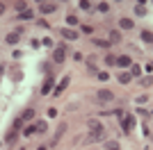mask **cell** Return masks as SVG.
<instances>
[{
  "instance_id": "1",
  "label": "cell",
  "mask_w": 153,
  "mask_h": 150,
  "mask_svg": "<svg viewBox=\"0 0 153 150\" xmlns=\"http://www.w3.org/2000/svg\"><path fill=\"white\" fill-rule=\"evenodd\" d=\"M96 100H98V102H110V100H114V93L108 91V89H101L98 96H96Z\"/></svg>"
},
{
  "instance_id": "2",
  "label": "cell",
  "mask_w": 153,
  "mask_h": 150,
  "mask_svg": "<svg viewBox=\"0 0 153 150\" xmlns=\"http://www.w3.org/2000/svg\"><path fill=\"white\" fill-rule=\"evenodd\" d=\"M53 84H55V77H53V75H48V77H46V82H44V87H41V93H51V89H53Z\"/></svg>"
},
{
  "instance_id": "3",
  "label": "cell",
  "mask_w": 153,
  "mask_h": 150,
  "mask_svg": "<svg viewBox=\"0 0 153 150\" xmlns=\"http://www.w3.org/2000/svg\"><path fill=\"white\" fill-rule=\"evenodd\" d=\"M103 137H105V130H103L101 125H98V127H96V130H94V132L89 134V141H101Z\"/></svg>"
},
{
  "instance_id": "4",
  "label": "cell",
  "mask_w": 153,
  "mask_h": 150,
  "mask_svg": "<svg viewBox=\"0 0 153 150\" xmlns=\"http://www.w3.org/2000/svg\"><path fill=\"white\" fill-rule=\"evenodd\" d=\"M133 125H135V118H133V116H123V118H121V127H123V132H128L130 127H133Z\"/></svg>"
},
{
  "instance_id": "5",
  "label": "cell",
  "mask_w": 153,
  "mask_h": 150,
  "mask_svg": "<svg viewBox=\"0 0 153 150\" xmlns=\"http://www.w3.org/2000/svg\"><path fill=\"white\" fill-rule=\"evenodd\" d=\"M64 55H66V48H64V46L55 48V62H57V64H62V62H64Z\"/></svg>"
},
{
  "instance_id": "6",
  "label": "cell",
  "mask_w": 153,
  "mask_h": 150,
  "mask_svg": "<svg viewBox=\"0 0 153 150\" xmlns=\"http://www.w3.org/2000/svg\"><path fill=\"white\" fill-rule=\"evenodd\" d=\"M66 87H69V77H64V80L59 82L57 87H55V93H53V96H62V91H64Z\"/></svg>"
},
{
  "instance_id": "7",
  "label": "cell",
  "mask_w": 153,
  "mask_h": 150,
  "mask_svg": "<svg viewBox=\"0 0 153 150\" xmlns=\"http://www.w3.org/2000/svg\"><path fill=\"white\" fill-rule=\"evenodd\" d=\"M62 37H64V39H71V41H76V39H78V32L69 30V27H64V30H62Z\"/></svg>"
},
{
  "instance_id": "8",
  "label": "cell",
  "mask_w": 153,
  "mask_h": 150,
  "mask_svg": "<svg viewBox=\"0 0 153 150\" xmlns=\"http://www.w3.org/2000/svg\"><path fill=\"white\" fill-rule=\"evenodd\" d=\"M114 64H117V66H130L133 62H130V57H117Z\"/></svg>"
},
{
  "instance_id": "9",
  "label": "cell",
  "mask_w": 153,
  "mask_h": 150,
  "mask_svg": "<svg viewBox=\"0 0 153 150\" xmlns=\"http://www.w3.org/2000/svg\"><path fill=\"white\" fill-rule=\"evenodd\" d=\"M19 37H21V30H19V32H12V34H7V43H19Z\"/></svg>"
},
{
  "instance_id": "10",
  "label": "cell",
  "mask_w": 153,
  "mask_h": 150,
  "mask_svg": "<svg viewBox=\"0 0 153 150\" xmlns=\"http://www.w3.org/2000/svg\"><path fill=\"white\" fill-rule=\"evenodd\" d=\"M34 132H39V134H44V132H46V123H44V121H37V125H34Z\"/></svg>"
},
{
  "instance_id": "11",
  "label": "cell",
  "mask_w": 153,
  "mask_h": 150,
  "mask_svg": "<svg viewBox=\"0 0 153 150\" xmlns=\"http://www.w3.org/2000/svg\"><path fill=\"white\" fill-rule=\"evenodd\" d=\"M41 12H44V14H53V12H55V5H48V2H44V5H41Z\"/></svg>"
},
{
  "instance_id": "12",
  "label": "cell",
  "mask_w": 153,
  "mask_h": 150,
  "mask_svg": "<svg viewBox=\"0 0 153 150\" xmlns=\"http://www.w3.org/2000/svg\"><path fill=\"white\" fill-rule=\"evenodd\" d=\"M119 25H121L123 30H130V27H133V21H130V18H121V21H119Z\"/></svg>"
},
{
  "instance_id": "13",
  "label": "cell",
  "mask_w": 153,
  "mask_h": 150,
  "mask_svg": "<svg viewBox=\"0 0 153 150\" xmlns=\"http://www.w3.org/2000/svg\"><path fill=\"white\" fill-rule=\"evenodd\" d=\"M34 16V12H30V9H25V12H21L19 14V21H25V18H32Z\"/></svg>"
},
{
  "instance_id": "14",
  "label": "cell",
  "mask_w": 153,
  "mask_h": 150,
  "mask_svg": "<svg viewBox=\"0 0 153 150\" xmlns=\"http://www.w3.org/2000/svg\"><path fill=\"white\" fill-rule=\"evenodd\" d=\"M119 39H121V34H119L117 30H112V32H110V43H117Z\"/></svg>"
},
{
  "instance_id": "15",
  "label": "cell",
  "mask_w": 153,
  "mask_h": 150,
  "mask_svg": "<svg viewBox=\"0 0 153 150\" xmlns=\"http://www.w3.org/2000/svg\"><path fill=\"white\" fill-rule=\"evenodd\" d=\"M64 130H66V125L62 123V125H59V127H57V134H55V141H53V143H57V139H59V137H62V134H64Z\"/></svg>"
},
{
  "instance_id": "16",
  "label": "cell",
  "mask_w": 153,
  "mask_h": 150,
  "mask_svg": "<svg viewBox=\"0 0 153 150\" xmlns=\"http://www.w3.org/2000/svg\"><path fill=\"white\" fill-rule=\"evenodd\" d=\"M16 9H19V12H25V9H27V2H25V0H19V2H16Z\"/></svg>"
},
{
  "instance_id": "17",
  "label": "cell",
  "mask_w": 153,
  "mask_h": 150,
  "mask_svg": "<svg viewBox=\"0 0 153 150\" xmlns=\"http://www.w3.org/2000/svg\"><path fill=\"white\" fill-rule=\"evenodd\" d=\"M142 39H144V43H151V30H144V32H142Z\"/></svg>"
},
{
  "instance_id": "18",
  "label": "cell",
  "mask_w": 153,
  "mask_h": 150,
  "mask_svg": "<svg viewBox=\"0 0 153 150\" xmlns=\"http://www.w3.org/2000/svg\"><path fill=\"white\" fill-rule=\"evenodd\" d=\"M32 116H34V109H25V112H23V121H30Z\"/></svg>"
},
{
  "instance_id": "19",
  "label": "cell",
  "mask_w": 153,
  "mask_h": 150,
  "mask_svg": "<svg viewBox=\"0 0 153 150\" xmlns=\"http://www.w3.org/2000/svg\"><path fill=\"white\" fill-rule=\"evenodd\" d=\"M119 82H121V84H128V82H130V75H128V73H121V75H119Z\"/></svg>"
},
{
  "instance_id": "20",
  "label": "cell",
  "mask_w": 153,
  "mask_h": 150,
  "mask_svg": "<svg viewBox=\"0 0 153 150\" xmlns=\"http://www.w3.org/2000/svg\"><path fill=\"white\" fill-rule=\"evenodd\" d=\"M80 9H91V2L89 0H80Z\"/></svg>"
},
{
  "instance_id": "21",
  "label": "cell",
  "mask_w": 153,
  "mask_h": 150,
  "mask_svg": "<svg viewBox=\"0 0 153 150\" xmlns=\"http://www.w3.org/2000/svg\"><path fill=\"white\" fill-rule=\"evenodd\" d=\"M16 132H19V130H16V127H12V132L7 134V141H14V137H16Z\"/></svg>"
},
{
  "instance_id": "22",
  "label": "cell",
  "mask_w": 153,
  "mask_h": 150,
  "mask_svg": "<svg viewBox=\"0 0 153 150\" xmlns=\"http://www.w3.org/2000/svg\"><path fill=\"white\" fill-rule=\"evenodd\" d=\"M114 59H117L114 55H108V57H105V64H108V66H112V64H114Z\"/></svg>"
},
{
  "instance_id": "23",
  "label": "cell",
  "mask_w": 153,
  "mask_h": 150,
  "mask_svg": "<svg viewBox=\"0 0 153 150\" xmlns=\"http://www.w3.org/2000/svg\"><path fill=\"white\" fill-rule=\"evenodd\" d=\"M130 73H133V75H140L142 68H140V66H133V64H130Z\"/></svg>"
},
{
  "instance_id": "24",
  "label": "cell",
  "mask_w": 153,
  "mask_h": 150,
  "mask_svg": "<svg viewBox=\"0 0 153 150\" xmlns=\"http://www.w3.org/2000/svg\"><path fill=\"white\" fill-rule=\"evenodd\" d=\"M135 12L142 16V14H146V7H144V5H137V9H135Z\"/></svg>"
},
{
  "instance_id": "25",
  "label": "cell",
  "mask_w": 153,
  "mask_h": 150,
  "mask_svg": "<svg viewBox=\"0 0 153 150\" xmlns=\"http://www.w3.org/2000/svg\"><path fill=\"white\" fill-rule=\"evenodd\" d=\"M66 23H69V25H78V18H76V16H69V18H66Z\"/></svg>"
},
{
  "instance_id": "26",
  "label": "cell",
  "mask_w": 153,
  "mask_h": 150,
  "mask_svg": "<svg viewBox=\"0 0 153 150\" xmlns=\"http://www.w3.org/2000/svg\"><path fill=\"white\" fill-rule=\"evenodd\" d=\"M96 75H98V80H103V82H105V80H108V77H110L108 73H96Z\"/></svg>"
},
{
  "instance_id": "27",
  "label": "cell",
  "mask_w": 153,
  "mask_h": 150,
  "mask_svg": "<svg viewBox=\"0 0 153 150\" xmlns=\"http://www.w3.org/2000/svg\"><path fill=\"white\" fill-rule=\"evenodd\" d=\"M82 32L85 34H91V25H82Z\"/></svg>"
},
{
  "instance_id": "28",
  "label": "cell",
  "mask_w": 153,
  "mask_h": 150,
  "mask_svg": "<svg viewBox=\"0 0 153 150\" xmlns=\"http://www.w3.org/2000/svg\"><path fill=\"white\" fill-rule=\"evenodd\" d=\"M2 12H5V5H2V2H0V14H2Z\"/></svg>"
},
{
  "instance_id": "29",
  "label": "cell",
  "mask_w": 153,
  "mask_h": 150,
  "mask_svg": "<svg viewBox=\"0 0 153 150\" xmlns=\"http://www.w3.org/2000/svg\"><path fill=\"white\" fill-rule=\"evenodd\" d=\"M39 150H48V148H46V146H41V148H39Z\"/></svg>"
},
{
  "instance_id": "30",
  "label": "cell",
  "mask_w": 153,
  "mask_h": 150,
  "mask_svg": "<svg viewBox=\"0 0 153 150\" xmlns=\"http://www.w3.org/2000/svg\"><path fill=\"white\" fill-rule=\"evenodd\" d=\"M0 73H2V66H0Z\"/></svg>"
},
{
  "instance_id": "31",
  "label": "cell",
  "mask_w": 153,
  "mask_h": 150,
  "mask_svg": "<svg viewBox=\"0 0 153 150\" xmlns=\"http://www.w3.org/2000/svg\"><path fill=\"white\" fill-rule=\"evenodd\" d=\"M114 150H119V148H114Z\"/></svg>"
},
{
  "instance_id": "32",
  "label": "cell",
  "mask_w": 153,
  "mask_h": 150,
  "mask_svg": "<svg viewBox=\"0 0 153 150\" xmlns=\"http://www.w3.org/2000/svg\"><path fill=\"white\" fill-rule=\"evenodd\" d=\"M39 2H41V0H39Z\"/></svg>"
}]
</instances>
